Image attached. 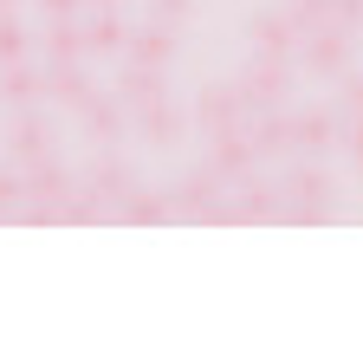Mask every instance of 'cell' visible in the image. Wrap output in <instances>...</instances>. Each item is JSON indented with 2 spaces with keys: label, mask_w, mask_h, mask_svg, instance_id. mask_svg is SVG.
I'll return each instance as SVG.
<instances>
[{
  "label": "cell",
  "mask_w": 363,
  "mask_h": 344,
  "mask_svg": "<svg viewBox=\"0 0 363 344\" xmlns=\"http://www.w3.org/2000/svg\"><path fill=\"white\" fill-rule=\"evenodd\" d=\"M337 214V182L325 162H298L279 176V221H331Z\"/></svg>",
  "instance_id": "1"
},
{
  "label": "cell",
  "mask_w": 363,
  "mask_h": 344,
  "mask_svg": "<svg viewBox=\"0 0 363 344\" xmlns=\"http://www.w3.org/2000/svg\"><path fill=\"white\" fill-rule=\"evenodd\" d=\"M169 221H234V208H227V182L214 169H189L175 189H169Z\"/></svg>",
  "instance_id": "2"
},
{
  "label": "cell",
  "mask_w": 363,
  "mask_h": 344,
  "mask_svg": "<svg viewBox=\"0 0 363 344\" xmlns=\"http://www.w3.org/2000/svg\"><path fill=\"white\" fill-rule=\"evenodd\" d=\"M234 84H240L247 117H253V111H279V104L292 98V59H266V52H253V65H247Z\"/></svg>",
  "instance_id": "3"
},
{
  "label": "cell",
  "mask_w": 363,
  "mask_h": 344,
  "mask_svg": "<svg viewBox=\"0 0 363 344\" xmlns=\"http://www.w3.org/2000/svg\"><path fill=\"white\" fill-rule=\"evenodd\" d=\"M337 143H344V104H318L292 117V150H305L311 162H325Z\"/></svg>",
  "instance_id": "4"
},
{
  "label": "cell",
  "mask_w": 363,
  "mask_h": 344,
  "mask_svg": "<svg viewBox=\"0 0 363 344\" xmlns=\"http://www.w3.org/2000/svg\"><path fill=\"white\" fill-rule=\"evenodd\" d=\"M298 65H305L311 78H344V72H350V33H344V26L305 33V39H298Z\"/></svg>",
  "instance_id": "5"
},
{
  "label": "cell",
  "mask_w": 363,
  "mask_h": 344,
  "mask_svg": "<svg viewBox=\"0 0 363 344\" xmlns=\"http://www.w3.org/2000/svg\"><path fill=\"white\" fill-rule=\"evenodd\" d=\"M227 195H234V201H227V208H234V221H279V182H266L259 162H253Z\"/></svg>",
  "instance_id": "6"
},
{
  "label": "cell",
  "mask_w": 363,
  "mask_h": 344,
  "mask_svg": "<svg viewBox=\"0 0 363 344\" xmlns=\"http://www.w3.org/2000/svg\"><path fill=\"white\" fill-rule=\"evenodd\" d=\"M247 143H253V162H286L292 156V117H286V104L279 111H253L247 117Z\"/></svg>",
  "instance_id": "7"
},
{
  "label": "cell",
  "mask_w": 363,
  "mask_h": 344,
  "mask_svg": "<svg viewBox=\"0 0 363 344\" xmlns=\"http://www.w3.org/2000/svg\"><path fill=\"white\" fill-rule=\"evenodd\" d=\"M195 123H201L208 137H220V131H240V123H247L240 84H208V91L195 98Z\"/></svg>",
  "instance_id": "8"
},
{
  "label": "cell",
  "mask_w": 363,
  "mask_h": 344,
  "mask_svg": "<svg viewBox=\"0 0 363 344\" xmlns=\"http://www.w3.org/2000/svg\"><path fill=\"white\" fill-rule=\"evenodd\" d=\"M247 39H253V52H266V59H292L298 26H292V13H286V7H266V13H253V20H247Z\"/></svg>",
  "instance_id": "9"
},
{
  "label": "cell",
  "mask_w": 363,
  "mask_h": 344,
  "mask_svg": "<svg viewBox=\"0 0 363 344\" xmlns=\"http://www.w3.org/2000/svg\"><path fill=\"white\" fill-rule=\"evenodd\" d=\"M130 123H136V137H143V143H156V150L182 143V131H189V117H182L169 98H156V104H136V111H130Z\"/></svg>",
  "instance_id": "10"
},
{
  "label": "cell",
  "mask_w": 363,
  "mask_h": 344,
  "mask_svg": "<svg viewBox=\"0 0 363 344\" xmlns=\"http://www.w3.org/2000/svg\"><path fill=\"white\" fill-rule=\"evenodd\" d=\"M208 169H214V176H220L227 189H234V182L247 176V169H253V143H247V123H240V131H220V137H208Z\"/></svg>",
  "instance_id": "11"
},
{
  "label": "cell",
  "mask_w": 363,
  "mask_h": 344,
  "mask_svg": "<svg viewBox=\"0 0 363 344\" xmlns=\"http://www.w3.org/2000/svg\"><path fill=\"white\" fill-rule=\"evenodd\" d=\"M78 26H84V52H98V59L130 46V26H123L117 7H91V13H78Z\"/></svg>",
  "instance_id": "12"
},
{
  "label": "cell",
  "mask_w": 363,
  "mask_h": 344,
  "mask_svg": "<svg viewBox=\"0 0 363 344\" xmlns=\"http://www.w3.org/2000/svg\"><path fill=\"white\" fill-rule=\"evenodd\" d=\"M45 98L65 104V111H84L91 98H98V84L84 78V65H78V59H65V65H45Z\"/></svg>",
  "instance_id": "13"
},
{
  "label": "cell",
  "mask_w": 363,
  "mask_h": 344,
  "mask_svg": "<svg viewBox=\"0 0 363 344\" xmlns=\"http://www.w3.org/2000/svg\"><path fill=\"white\" fill-rule=\"evenodd\" d=\"M72 189H78V176H72L65 162H52V156H33V162H26V195H33V201H52V208H59Z\"/></svg>",
  "instance_id": "14"
},
{
  "label": "cell",
  "mask_w": 363,
  "mask_h": 344,
  "mask_svg": "<svg viewBox=\"0 0 363 344\" xmlns=\"http://www.w3.org/2000/svg\"><path fill=\"white\" fill-rule=\"evenodd\" d=\"M39 98H45V72H33L26 59L0 65V104H7V111H26V104H39Z\"/></svg>",
  "instance_id": "15"
},
{
  "label": "cell",
  "mask_w": 363,
  "mask_h": 344,
  "mask_svg": "<svg viewBox=\"0 0 363 344\" xmlns=\"http://www.w3.org/2000/svg\"><path fill=\"white\" fill-rule=\"evenodd\" d=\"M136 65H169L175 59V26L150 20V26H130V46H123Z\"/></svg>",
  "instance_id": "16"
},
{
  "label": "cell",
  "mask_w": 363,
  "mask_h": 344,
  "mask_svg": "<svg viewBox=\"0 0 363 344\" xmlns=\"http://www.w3.org/2000/svg\"><path fill=\"white\" fill-rule=\"evenodd\" d=\"M78 189H91L98 201H123V195L136 189V176H130V169H123L117 156H98V162H91L84 176H78Z\"/></svg>",
  "instance_id": "17"
},
{
  "label": "cell",
  "mask_w": 363,
  "mask_h": 344,
  "mask_svg": "<svg viewBox=\"0 0 363 344\" xmlns=\"http://www.w3.org/2000/svg\"><path fill=\"white\" fill-rule=\"evenodd\" d=\"M7 156L26 169L33 156H45V117L26 104V111H13V131H7Z\"/></svg>",
  "instance_id": "18"
},
{
  "label": "cell",
  "mask_w": 363,
  "mask_h": 344,
  "mask_svg": "<svg viewBox=\"0 0 363 344\" xmlns=\"http://www.w3.org/2000/svg\"><path fill=\"white\" fill-rule=\"evenodd\" d=\"M117 98H123L130 111H136V104H156V98H169V91H162V65H136V59H130V65L117 72Z\"/></svg>",
  "instance_id": "19"
},
{
  "label": "cell",
  "mask_w": 363,
  "mask_h": 344,
  "mask_svg": "<svg viewBox=\"0 0 363 344\" xmlns=\"http://www.w3.org/2000/svg\"><path fill=\"white\" fill-rule=\"evenodd\" d=\"M78 117H84V131L98 137V143H117V137L130 131V104H123V98H117V104H104V98H91V104H84Z\"/></svg>",
  "instance_id": "20"
},
{
  "label": "cell",
  "mask_w": 363,
  "mask_h": 344,
  "mask_svg": "<svg viewBox=\"0 0 363 344\" xmlns=\"http://www.w3.org/2000/svg\"><path fill=\"white\" fill-rule=\"evenodd\" d=\"M117 221H130V228H156V221H169V201L150 195V189H130V195L117 201Z\"/></svg>",
  "instance_id": "21"
},
{
  "label": "cell",
  "mask_w": 363,
  "mask_h": 344,
  "mask_svg": "<svg viewBox=\"0 0 363 344\" xmlns=\"http://www.w3.org/2000/svg\"><path fill=\"white\" fill-rule=\"evenodd\" d=\"M45 59H52V65L84 59V26L78 20H45Z\"/></svg>",
  "instance_id": "22"
},
{
  "label": "cell",
  "mask_w": 363,
  "mask_h": 344,
  "mask_svg": "<svg viewBox=\"0 0 363 344\" xmlns=\"http://www.w3.org/2000/svg\"><path fill=\"white\" fill-rule=\"evenodd\" d=\"M286 13H292V26H298V39H305V33H318V26H337V0H286Z\"/></svg>",
  "instance_id": "23"
},
{
  "label": "cell",
  "mask_w": 363,
  "mask_h": 344,
  "mask_svg": "<svg viewBox=\"0 0 363 344\" xmlns=\"http://www.w3.org/2000/svg\"><path fill=\"white\" fill-rule=\"evenodd\" d=\"M26 46H33V33L13 20V13H0V65H13V59H26Z\"/></svg>",
  "instance_id": "24"
},
{
  "label": "cell",
  "mask_w": 363,
  "mask_h": 344,
  "mask_svg": "<svg viewBox=\"0 0 363 344\" xmlns=\"http://www.w3.org/2000/svg\"><path fill=\"white\" fill-rule=\"evenodd\" d=\"M26 201V169H0V221H13Z\"/></svg>",
  "instance_id": "25"
},
{
  "label": "cell",
  "mask_w": 363,
  "mask_h": 344,
  "mask_svg": "<svg viewBox=\"0 0 363 344\" xmlns=\"http://www.w3.org/2000/svg\"><path fill=\"white\" fill-rule=\"evenodd\" d=\"M195 13V0H150V20H162V26H182Z\"/></svg>",
  "instance_id": "26"
},
{
  "label": "cell",
  "mask_w": 363,
  "mask_h": 344,
  "mask_svg": "<svg viewBox=\"0 0 363 344\" xmlns=\"http://www.w3.org/2000/svg\"><path fill=\"white\" fill-rule=\"evenodd\" d=\"M344 117H363V72H344Z\"/></svg>",
  "instance_id": "27"
},
{
  "label": "cell",
  "mask_w": 363,
  "mask_h": 344,
  "mask_svg": "<svg viewBox=\"0 0 363 344\" xmlns=\"http://www.w3.org/2000/svg\"><path fill=\"white\" fill-rule=\"evenodd\" d=\"M39 13H45V20H78L84 0H39Z\"/></svg>",
  "instance_id": "28"
},
{
  "label": "cell",
  "mask_w": 363,
  "mask_h": 344,
  "mask_svg": "<svg viewBox=\"0 0 363 344\" xmlns=\"http://www.w3.org/2000/svg\"><path fill=\"white\" fill-rule=\"evenodd\" d=\"M337 26L344 33H363V0H337Z\"/></svg>",
  "instance_id": "29"
},
{
  "label": "cell",
  "mask_w": 363,
  "mask_h": 344,
  "mask_svg": "<svg viewBox=\"0 0 363 344\" xmlns=\"http://www.w3.org/2000/svg\"><path fill=\"white\" fill-rule=\"evenodd\" d=\"M84 7H117V0H84Z\"/></svg>",
  "instance_id": "30"
},
{
  "label": "cell",
  "mask_w": 363,
  "mask_h": 344,
  "mask_svg": "<svg viewBox=\"0 0 363 344\" xmlns=\"http://www.w3.org/2000/svg\"><path fill=\"white\" fill-rule=\"evenodd\" d=\"M13 7H20V0H0V13H13Z\"/></svg>",
  "instance_id": "31"
}]
</instances>
